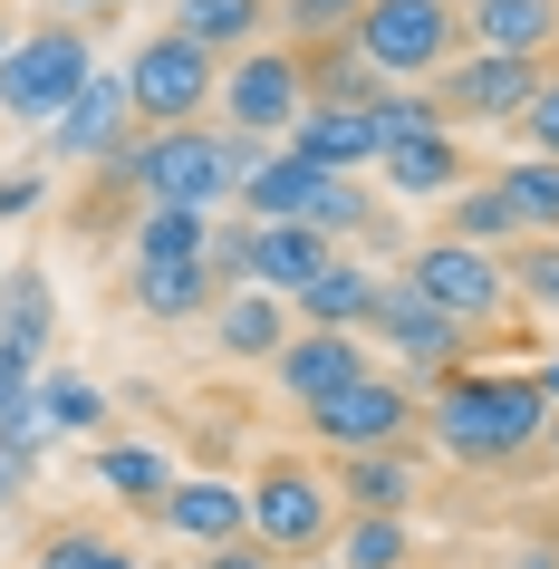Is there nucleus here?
<instances>
[{
    "mask_svg": "<svg viewBox=\"0 0 559 569\" xmlns=\"http://www.w3.org/2000/svg\"><path fill=\"white\" fill-rule=\"evenodd\" d=\"M367 329H377L415 377H443V367H463V348H472V329H463V319H443L406 270H377V309H367Z\"/></svg>",
    "mask_w": 559,
    "mask_h": 569,
    "instance_id": "nucleus-12",
    "label": "nucleus"
},
{
    "mask_svg": "<svg viewBox=\"0 0 559 569\" xmlns=\"http://www.w3.org/2000/svg\"><path fill=\"white\" fill-rule=\"evenodd\" d=\"M212 107H222V126H241V136H290L299 107H309L299 49L290 39H251V49L232 59V78L212 88Z\"/></svg>",
    "mask_w": 559,
    "mask_h": 569,
    "instance_id": "nucleus-10",
    "label": "nucleus"
},
{
    "mask_svg": "<svg viewBox=\"0 0 559 569\" xmlns=\"http://www.w3.org/2000/svg\"><path fill=\"white\" fill-rule=\"evenodd\" d=\"M290 309H299V329H367V309H377V270L338 251L309 290H290Z\"/></svg>",
    "mask_w": 559,
    "mask_h": 569,
    "instance_id": "nucleus-23",
    "label": "nucleus"
},
{
    "mask_svg": "<svg viewBox=\"0 0 559 569\" xmlns=\"http://www.w3.org/2000/svg\"><path fill=\"white\" fill-rule=\"evenodd\" d=\"M338 492H348V511H406V502H415L406 445H357V453H338Z\"/></svg>",
    "mask_w": 559,
    "mask_h": 569,
    "instance_id": "nucleus-25",
    "label": "nucleus"
},
{
    "mask_svg": "<svg viewBox=\"0 0 559 569\" xmlns=\"http://www.w3.org/2000/svg\"><path fill=\"white\" fill-rule=\"evenodd\" d=\"M386 193H406V203H443L453 183L472 174L463 164V126H435V136H406V146H386Z\"/></svg>",
    "mask_w": 559,
    "mask_h": 569,
    "instance_id": "nucleus-19",
    "label": "nucleus"
},
{
    "mask_svg": "<svg viewBox=\"0 0 559 569\" xmlns=\"http://www.w3.org/2000/svg\"><path fill=\"white\" fill-rule=\"evenodd\" d=\"M501 193L521 212V232H559V154H521V164H501Z\"/></svg>",
    "mask_w": 559,
    "mask_h": 569,
    "instance_id": "nucleus-34",
    "label": "nucleus"
},
{
    "mask_svg": "<svg viewBox=\"0 0 559 569\" xmlns=\"http://www.w3.org/2000/svg\"><path fill=\"white\" fill-rule=\"evenodd\" d=\"M270 20H280V0H174V30L193 49H212V59H241Z\"/></svg>",
    "mask_w": 559,
    "mask_h": 569,
    "instance_id": "nucleus-24",
    "label": "nucleus"
},
{
    "mask_svg": "<svg viewBox=\"0 0 559 569\" xmlns=\"http://www.w3.org/2000/svg\"><path fill=\"white\" fill-rule=\"evenodd\" d=\"M10 39H20V30H10V0H0V49H10Z\"/></svg>",
    "mask_w": 559,
    "mask_h": 569,
    "instance_id": "nucleus-45",
    "label": "nucleus"
},
{
    "mask_svg": "<svg viewBox=\"0 0 559 569\" xmlns=\"http://www.w3.org/2000/svg\"><path fill=\"white\" fill-rule=\"evenodd\" d=\"M39 193H49V183H39V174H10V183H0V222H20V212H30Z\"/></svg>",
    "mask_w": 559,
    "mask_h": 569,
    "instance_id": "nucleus-40",
    "label": "nucleus"
},
{
    "mask_svg": "<svg viewBox=\"0 0 559 569\" xmlns=\"http://www.w3.org/2000/svg\"><path fill=\"white\" fill-rule=\"evenodd\" d=\"M136 569H146V560H136Z\"/></svg>",
    "mask_w": 559,
    "mask_h": 569,
    "instance_id": "nucleus-46",
    "label": "nucleus"
},
{
    "mask_svg": "<svg viewBox=\"0 0 559 569\" xmlns=\"http://www.w3.org/2000/svg\"><path fill=\"white\" fill-rule=\"evenodd\" d=\"M348 39L377 59L386 88H415V78H435V68L463 49V10H453V0H367Z\"/></svg>",
    "mask_w": 559,
    "mask_h": 569,
    "instance_id": "nucleus-5",
    "label": "nucleus"
},
{
    "mask_svg": "<svg viewBox=\"0 0 559 569\" xmlns=\"http://www.w3.org/2000/svg\"><path fill=\"white\" fill-rule=\"evenodd\" d=\"M501 270H511V300L521 309L559 319V232H521L511 251H501Z\"/></svg>",
    "mask_w": 559,
    "mask_h": 569,
    "instance_id": "nucleus-32",
    "label": "nucleus"
},
{
    "mask_svg": "<svg viewBox=\"0 0 559 569\" xmlns=\"http://www.w3.org/2000/svg\"><path fill=\"white\" fill-rule=\"evenodd\" d=\"M299 78H309V107H377V59H367V49H357L348 30L338 39H309V49H299Z\"/></svg>",
    "mask_w": 559,
    "mask_h": 569,
    "instance_id": "nucleus-22",
    "label": "nucleus"
},
{
    "mask_svg": "<svg viewBox=\"0 0 559 569\" xmlns=\"http://www.w3.org/2000/svg\"><path fill=\"white\" fill-rule=\"evenodd\" d=\"M49 329H59V300H49V270L39 261H10L0 270V338H10V348H49Z\"/></svg>",
    "mask_w": 559,
    "mask_h": 569,
    "instance_id": "nucleus-26",
    "label": "nucleus"
},
{
    "mask_svg": "<svg viewBox=\"0 0 559 569\" xmlns=\"http://www.w3.org/2000/svg\"><path fill=\"white\" fill-rule=\"evenodd\" d=\"M270 164V136H241V126H136L126 136V154L107 164V183H126L136 203H232L241 183Z\"/></svg>",
    "mask_w": 559,
    "mask_h": 569,
    "instance_id": "nucleus-1",
    "label": "nucleus"
},
{
    "mask_svg": "<svg viewBox=\"0 0 559 569\" xmlns=\"http://www.w3.org/2000/svg\"><path fill=\"white\" fill-rule=\"evenodd\" d=\"M550 59H501V49H453L435 68V97H443V126H521V107L540 97Z\"/></svg>",
    "mask_w": 559,
    "mask_h": 569,
    "instance_id": "nucleus-9",
    "label": "nucleus"
},
{
    "mask_svg": "<svg viewBox=\"0 0 559 569\" xmlns=\"http://www.w3.org/2000/svg\"><path fill=\"white\" fill-rule=\"evenodd\" d=\"M328 261H338V241H328L319 222H251V280H261V290H280V300H290V290H309Z\"/></svg>",
    "mask_w": 559,
    "mask_h": 569,
    "instance_id": "nucleus-20",
    "label": "nucleus"
},
{
    "mask_svg": "<svg viewBox=\"0 0 559 569\" xmlns=\"http://www.w3.org/2000/svg\"><path fill=\"white\" fill-rule=\"evenodd\" d=\"M348 377H367V338L357 329H290L280 358H270V387L290 396V406H319V396H338Z\"/></svg>",
    "mask_w": 559,
    "mask_h": 569,
    "instance_id": "nucleus-14",
    "label": "nucleus"
},
{
    "mask_svg": "<svg viewBox=\"0 0 559 569\" xmlns=\"http://www.w3.org/2000/svg\"><path fill=\"white\" fill-rule=\"evenodd\" d=\"M136 126H146V117H136L126 78H88V88L49 117V154H59V164H117Z\"/></svg>",
    "mask_w": 559,
    "mask_h": 569,
    "instance_id": "nucleus-13",
    "label": "nucleus"
},
{
    "mask_svg": "<svg viewBox=\"0 0 559 569\" xmlns=\"http://www.w3.org/2000/svg\"><path fill=\"white\" fill-rule=\"evenodd\" d=\"M463 49L559 59V0H463Z\"/></svg>",
    "mask_w": 559,
    "mask_h": 569,
    "instance_id": "nucleus-17",
    "label": "nucleus"
},
{
    "mask_svg": "<svg viewBox=\"0 0 559 569\" xmlns=\"http://www.w3.org/2000/svg\"><path fill=\"white\" fill-rule=\"evenodd\" d=\"M30 569H136V550L117 531H97V521H59V531H39Z\"/></svg>",
    "mask_w": 559,
    "mask_h": 569,
    "instance_id": "nucleus-31",
    "label": "nucleus"
},
{
    "mask_svg": "<svg viewBox=\"0 0 559 569\" xmlns=\"http://www.w3.org/2000/svg\"><path fill=\"white\" fill-rule=\"evenodd\" d=\"M241 212H251V222H319L328 241H357V222L377 212V193L357 174H338V164H309V154L280 146L261 174L241 183Z\"/></svg>",
    "mask_w": 559,
    "mask_h": 569,
    "instance_id": "nucleus-3",
    "label": "nucleus"
},
{
    "mask_svg": "<svg viewBox=\"0 0 559 569\" xmlns=\"http://www.w3.org/2000/svg\"><path fill=\"white\" fill-rule=\"evenodd\" d=\"M39 416H49V435H107V387L97 377H39Z\"/></svg>",
    "mask_w": 559,
    "mask_h": 569,
    "instance_id": "nucleus-35",
    "label": "nucleus"
},
{
    "mask_svg": "<svg viewBox=\"0 0 559 569\" xmlns=\"http://www.w3.org/2000/svg\"><path fill=\"white\" fill-rule=\"evenodd\" d=\"M88 78H97L88 30H78V20H39V30H20L0 49V117L10 126H49Z\"/></svg>",
    "mask_w": 559,
    "mask_h": 569,
    "instance_id": "nucleus-4",
    "label": "nucleus"
},
{
    "mask_svg": "<svg viewBox=\"0 0 559 569\" xmlns=\"http://www.w3.org/2000/svg\"><path fill=\"white\" fill-rule=\"evenodd\" d=\"M212 241V212L193 203H146V222H136V261H193Z\"/></svg>",
    "mask_w": 559,
    "mask_h": 569,
    "instance_id": "nucleus-33",
    "label": "nucleus"
},
{
    "mask_svg": "<svg viewBox=\"0 0 559 569\" xmlns=\"http://www.w3.org/2000/svg\"><path fill=\"white\" fill-rule=\"evenodd\" d=\"M521 136H530V154H559V68L540 78V97L521 107Z\"/></svg>",
    "mask_w": 559,
    "mask_h": 569,
    "instance_id": "nucleus-38",
    "label": "nucleus"
},
{
    "mask_svg": "<svg viewBox=\"0 0 559 569\" xmlns=\"http://www.w3.org/2000/svg\"><path fill=\"white\" fill-rule=\"evenodd\" d=\"M59 10H117V0H59Z\"/></svg>",
    "mask_w": 559,
    "mask_h": 569,
    "instance_id": "nucleus-44",
    "label": "nucleus"
},
{
    "mask_svg": "<svg viewBox=\"0 0 559 569\" xmlns=\"http://www.w3.org/2000/svg\"><path fill=\"white\" fill-rule=\"evenodd\" d=\"M367 117H377V154H386V146H406V136H435V126H443V97L435 88H377Z\"/></svg>",
    "mask_w": 559,
    "mask_h": 569,
    "instance_id": "nucleus-36",
    "label": "nucleus"
},
{
    "mask_svg": "<svg viewBox=\"0 0 559 569\" xmlns=\"http://www.w3.org/2000/svg\"><path fill=\"white\" fill-rule=\"evenodd\" d=\"M328 531H338V482L309 473L299 453H270L251 473V540H270L280 560H309L328 550Z\"/></svg>",
    "mask_w": 559,
    "mask_h": 569,
    "instance_id": "nucleus-6",
    "label": "nucleus"
},
{
    "mask_svg": "<svg viewBox=\"0 0 559 569\" xmlns=\"http://www.w3.org/2000/svg\"><path fill=\"white\" fill-rule=\"evenodd\" d=\"M280 146L309 154V164L357 174V164H377V117H367V107H299V126L280 136Z\"/></svg>",
    "mask_w": 559,
    "mask_h": 569,
    "instance_id": "nucleus-21",
    "label": "nucleus"
},
{
    "mask_svg": "<svg viewBox=\"0 0 559 569\" xmlns=\"http://www.w3.org/2000/svg\"><path fill=\"white\" fill-rule=\"evenodd\" d=\"M203 569H280V550L241 531V540H212V550H203Z\"/></svg>",
    "mask_w": 559,
    "mask_h": 569,
    "instance_id": "nucleus-39",
    "label": "nucleus"
},
{
    "mask_svg": "<svg viewBox=\"0 0 559 569\" xmlns=\"http://www.w3.org/2000/svg\"><path fill=\"white\" fill-rule=\"evenodd\" d=\"M0 445H20V453L49 445V416H39V358H30V348H10V338H0Z\"/></svg>",
    "mask_w": 559,
    "mask_h": 569,
    "instance_id": "nucleus-28",
    "label": "nucleus"
},
{
    "mask_svg": "<svg viewBox=\"0 0 559 569\" xmlns=\"http://www.w3.org/2000/svg\"><path fill=\"white\" fill-rule=\"evenodd\" d=\"M357 10H367V0H280V30H290V49H309V39L357 30Z\"/></svg>",
    "mask_w": 559,
    "mask_h": 569,
    "instance_id": "nucleus-37",
    "label": "nucleus"
},
{
    "mask_svg": "<svg viewBox=\"0 0 559 569\" xmlns=\"http://www.w3.org/2000/svg\"><path fill=\"white\" fill-rule=\"evenodd\" d=\"M328 540H338V569H415L406 511H357L348 531H328Z\"/></svg>",
    "mask_w": 559,
    "mask_h": 569,
    "instance_id": "nucleus-29",
    "label": "nucleus"
},
{
    "mask_svg": "<svg viewBox=\"0 0 559 569\" xmlns=\"http://www.w3.org/2000/svg\"><path fill=\"white\" fill-rule=\"evenodd\" d=\"M425 435H435L453 463H521L540 435H550V396L540 377H443V396L425 406Z\"/></svg>",
    "mask_w": 559,
    "mask_h": 569,
    "instance_id": "nucleus-2",
    "label": "nucleus"
},
{
    "mask_svg": "<svg viewBox=\"0 0 559 569\" xmlns=\"http://www.w3.org/2000/svg\"><path fill=\"white\" fill-rule=\"evenodd\" d=\"M443 232L482 241V251H511V241H521V212H511V193L482 174V183H453V193H443Z\"/></svg>",
    "mask_w": 559,
    "mask_h": 569,
    "instance_id": "nucleus-27",
    "label": "nucleus"
},
{
    "mask_svg": "<svg viewBox=\"0 0 559 569\" xmlns=\"http://www.w3.org/2000/svg\"><path fill=\"white\" fill-rule=\"evenodd\" d=\"M154 531L193 540V550L241 540V531H251V482H232V473H174V492L154 502Z\"/></svg>",
    "mask_w": 559,
    "mask_h": 569,
    "instance_id": "nucleus-15",
    "label": "nucleus"
},
{
    "mask_svg": "<svg viewBox=\"0 0 559 569\" xmlns=\"http://www.w3.org/2000/svg\"><path fill=\"white\" fill-rule=\"evenodd\" d=\"M97 482L117 492V502H136V511H154L164 492H174V463L154 445H97Z\"/></svg>",
    "mask_w": 559,
    "mask_h": 569,
    "instance_id": "nucleus-30",
    "label": "nucleus"
},
{
    "mask_svg": "<svg viewBox=\"0 0 559 569\" xmlns=\"http://www.w3.org/2000/svg\"><path fill=\"white\" fill-rule=\"evenodd\" d=\"M20 482H30V453H20V445H0V511L20 502Z\"/></svg>",
    "mask_w": 559,
    "mask_h": 569,
    "instance_id": "nucleus-41",
    "label": "nucleus"
},
{
    "mask_svg": "<svg viewBox=\"0 0 559 569\" xmlns=\"http://www.w3.org/2000/svg\"><path fill=\"white\" fill-rule=\"evenodd\" d=\"M309 416V435L319 445H338V453H357V445H406L415 425H425V396L406 387V377H348L338 396H319V406H299Z\"/></svg>",
    "mask_w": 559,
    "mask_h": 569,
    "instance_id": "nucleus-11",
    "label": "nucleus"
},
{
    "mask_svg": "<svg viewBox=\"0 0 559 569\" xmlns=\"http://www.w3.org/2000/svg\"><path fill=\"white\" fill-rule=\"evenodd\" d=\"M212 88H222V59L193 49L183 30L136 39V59H126V97H136V117H146V126H193L212 107Z\"/></svg>",
    "mask_w": 559,
    "mask_h": 569,
    "instance_id": "nucleus-8",
    "label": "nucleus"
},
{
    "mask_svg": "<svg viewBox=\"0 0 559 569\" xmlns=\"http://www.w3.org/2000/svg\"><path fill=\"white\" fill-rule=\"evenodd\" d=\"M540 453H550V463H559V406H550V435H540Z\"/></svg>",
    "mask_w": 559,
    "mask_h": 569,
    "instance_id": "nucleus-43",
    "label": "nucleus"
},
{
    "mask_svg": "<svg viewBox=\"0 0 559 569\" xmlns=\"http://www.w3.org/2000/svg\"><path fill=\"white\" fill-rule=\"evenodd\" d=\"M406 280L425 290V300L443 309V319H463V329H501L511 319V270H501V251H482V241H415V261H406Z\"/></svg>",
    "mask_w": 559,
    "mask_h": 569,
    "instance_id": "nucleus-7",
    "label": "nucleus"
},
{
    "mask_svg": "<svg viewBox=\"0 0 559 569\" xmlns=\"http://www.w3.org/2000/svg\"><path fill=\"white\" fill-rule=\"evenodd\" d=\"M126 300L146 309L154 329H174V319H203V309L222 300V280H212L203 251H193V261H136L126 270Z\"/></svg>",
    "mask_w": 559,
    "mask_h": 569,
    "instance_id": "nucleus-18",
    "label": "nucleus"
},
{
    "mask_svg": "<svg viewBox=\"0 0 559 569\" xmlns=\"http://www.w3.org/2000/svg\"><path fill=\"white\" fill-rule=\"evenodd\" d=\"M530 377H540V396H550V406H559V348H550V358H540V367H530Z\"/></svg>",
    "mask_w": 559,
    "mask_h": 569,
    "instance_id": "nucleus-42",
    "label": "nucleus"
},
{
    "mask_svg": "<svg viewBox=\"0 0 559 569\" xmlns=\"http://www.w3.org/2000/svg\"><path fill=\"white\" fill-rule=\"evenodd\" d=\"M203 319H212V348H222V358H251V367H270V358H280V338L299 329V309L280 300V290H261V280L222 290Z\"/></svg>",
    "mask_w": 559,
    "mask_h": 569,
    "instance_id": "nucleus-16",
    "label": "nucleus"
}]
</instances>
